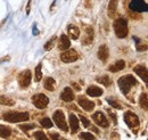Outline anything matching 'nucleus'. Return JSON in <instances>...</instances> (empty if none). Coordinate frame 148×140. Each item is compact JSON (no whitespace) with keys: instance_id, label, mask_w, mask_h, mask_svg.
<instances>
[{"instance_id":"f257e3e1","label":"nucleus","mask_w":148,"mask_h":140,"mask_svg":"<svg viewBox=\"0 0 148 140\" xmlns=\"http://www.w3.org/2000/svg\"><path fill=\"white\" fill-rule=\"evenodd\" d=\"M30 119L29 113L26 112H9L3 114V120L10 123H17V122H24Z\"/></svg>"},{"instance_id":"f03ea898","label":"nucleus","mask_w":148,"mask_h":140,"mask_svg":"<svg viewBox=\"0 0 148 140\" xmlns=\"http://www.w3.org/2000/svg\"><path fill=\"white\" fill-rule=\"evenodd\" d=\"M136 84H137V80H136L132 75L122 76V78H120V80H119V87L121 89L122 93H124V95L129 93L130 89L133 87V86H136Z\"/></svg>"},{"instance_id":"7ed1b4c3","label":"nucleus","mask_w":148,"mask_h":140,"mask_svg":"<svg viewBox=\"0 0 148 140\" xmlns=\"http://www.w3.org/2000/svg\"><path fill=\"white\" fill-rule=\"evenodd\" d=\"M114 31L117 38L123 39L128 35V23L124 18H117L114 22Z\"/></svg>"},{"instance_id":"20e7f679","label":"nucleus","mask_w":148,"mask_h":140,"mask_svg":"<svg viewBox=\"0 0 148 140\" xmlns=\"http://www.w3.org/2000/svg\"><path fill=\"white\" fill-rule=\"evenodd\" d=\"M124 121L128 124V126H129L130 129L131 130H134V131L139 128V124H140L138 116L133 112H130V110L125 112V114H124Z\"/></svg>"},{"instance_id":"39448f33","label":"nucleus","mask_w":148,"mask_h":140,"mask_svg":"<svg viewBox=\"0 0 148 140\" xmlns=\"http://www.w3.org/2000/svg\"><path fill=\"white\" fill-rule=\"evenodd\" d=\"M53 119H54V122L55 124L63 131H69V125L66 124L65 121V116H64V113L62 110H56L53 115Z\"/></svg>"},{"instance_id":"423d86ee","label":"nucleus","mask_w":148,"mask_h":140,"mask_svg":"<svg viewBox=\"0 0 148 140\" xmlns=\"http://www.w3.org/2000/svg\"><path fill=\"white\" fill-rule=\"evenodd\" d=\"M32 102H33V104L37 106L38 108H40V109L46 108V107L48 106V104H49L48 97H47L46 95H43V93H37V95H34V96L32 97Z\"/></svg>"},{"instance_id":"0eeeda50","label":"nucleus","mask_w":148,"mask_h":140,"mask_svg":"<svg viewBox=\"0 0 148 140\" xmlns=\"http://www.w3.org/2000/svg\"><path fill=\"white\" fill-rule=\"evenodd\" d=\"M130 9L137 13H141V12H147L148 7L147 3L144 0H132L130 2Z\"/></svg>"},{"instance_id":"6e6552de","label":"nucleus","mask_w":148,"mask_h":140,"mask_svg":"<svg viewBox=\"0 0 148 140\" xmlns=\"http://www.w3.org/2000/svg\"><path fill=\"white\" fill-rule=\"evenodd\" d=\"M77 58H79V54L76 53V50H74V49H70L67 51H64L60 55V59L64 63H73Z\"/></svg>"},{"instance_id":"1a4fd4ad","label":"nucleus","mask_w":148,"mask_h":140,"mask_svg":"<svg viewBox=\"0 0 148 140\" xmlns=\"http://www.w3.org/2000/svg\"><path fill=\"white\" fill-rule=\"evenodd\" d=\"M31 79H32V78H31V71H29V70L23 71L18 76L19 86H21L22 88L29 87L30 83H31Z\"/></svg>"},{"instance_id":"9d476101","label":"nucleus","mask_w":148,"mask_h":140,"mask_svg":"<svg viewBox=\"0 0 148 140\" xmlns=\"http://www.w3.org/2000/svg\"><path fill=\"white\" fill-rule=\"evenodd\" d=\"M92 120L95 121V123L101 128H107L110 124H108V121L106 119V116L101 113V112H96L92 114Z\"/></svg>"},{"instance_id":"9b49d317","label":"nucleus","mask_w":148,"mask_h":140,"mask_svg":"<svg viewBox=\"0 0 148 140\" xmlns=\"http://www.w3.org/2000/svg\"><path fill=\"white\" fill-rule=\"evenodd\" d=\"M77 103H79V105L81 106L84 110H87V112H91L93 108H95V104H93L91 100H89L87 97H84V96H79Z\"/></svg>"},{"instance_id":"f8f14e48","label":"nucleus","mask_w":148,"mask_h":140,"mask_svg":"<svg viewBox=\"0 0 148 140\" xmlns=\"http://www.w3.org/2000/svg\"><path fill=\"white\" fill-rule=\"evenodd\" d=\"M133 71L147 83L148 82V75H147V73H148V71H147V67L146 66H144V65H138V66H136L134 69H133Z\"/></svg>"},{"instance_id":"ddd939ff","label":"nucleus","mask_w":148,"mask_h":140,"mask_svg":"<svg viewBox=\"0 0 148 140\" xmlns=\"http://www.w3.org/2000/svg\"><path fill=\"white\" fill-rule=\"evenodd\" d=\"M108 56H110L108 47H107V46H105V45L100 46V47H99V49H98V58H99L103 63H105V62L107 60Z\"/></svg>"},{"instance_id":"4468645a","label":"nucleus","mask_w":148,"mask_h":140,"mask_svg":"<svg viewBox=\"0 0 148 140\" xmlns=\"http://www.w3.org/2000/svg\"><path fill=\"white\" fill-rule=\"evenodd\" d=\"M74 93L73 91H72V89L69 87H66L64 90H63V92L60 93V98L64 100V102H72L74 99Z\"/></svg>"},{"instance_id":"2eb2a0df","label":"nucleus","mask_w":148,"mask_h":140,"mask_svg":"<svg viewBox=\"0 0 148 140\" xmlns=\"http://www.w3.org/2000/svg\"><path fill=\"white\" fill-rule=\"evenodd\" d=\"M71 46V42H70V39L66 34H62L60 35V39H59V43H58V48L60 50H66L69 49Z\"/></svg>"},{"instance_id":"dca6fc26","label":"nucleus","mask_w":148,"mask_h":140,"mask_svg":"<svg viewBox=\"0 0 148 140\" xmlns=\"http://www.w3.org/2000/svg\"><path fill=\"white\" fill-rule=\"evenodd\" d=\"M70 126H71L72 135L77 132V130H79V119L73 114H70Z\"/></svg>"},{"instance_id":"f3484780","label":"nucleus","mask_w":148,"mask_h":140,"mask_svg":"<svg viewBox=\"0 0 148 140\" xmlns=\"http://www.w3.org/2000/svg\"><path fill=\"white\" fill-rule=\"evenodd\" d=\"M67 32H69L70 36H71L73 40L79 39V36H80V30H79V27L75 26V25H72V24L67 26Z\"/></svg>"},{"instance_id":"a211bd4d","label":"nucleus","mask_w":148,"mask_h":140,"mask_svg":"<svg viewBox=\"0 0 148 140\" xmlns=\"http://www.w3.org/2000/svg\"><path fill=\"white\" fill-rule=\"evenodd\" d=\"M117 2L119 0H111L108 3V16L111 18H114L116 10H117Z\"/></svg>"},{"instance_id":"6ab92c4d","label":"nucleus","mask_w":148,"mask_h":140,"mask_svg":"<svg viewBox=\"0 0 148 140\" xmlns=\"http://www.w3.org/2000/svg\"><path fill=\"white\" fill-rule=\"evenodd\" d=\"M87 93L91 97H99L103 95V90L100 88L98 87H95V86H91L87 89Z\"/></svg>"},{"instance_id":"aec40b11","label":"nucleus","mask_w":148,"mask_h":140,"mask_svg":"<svg viewBox=\"0 0 148 140\" xmlns=\"http://www.w3.org/2000/svg\"><path fill=\"white\" fill-rule=\"evenodd\" d=\"M124 67H125V63H124V60L120 59V60H117L115 64L111 65L108 70L111 71V72H120V71L123 70Z\"/></svg>"},{"instance_id":"412c9836","label":"nucleus","mask_w":148,"mask_h":140,"mask_svg":"<svg viewBox=\"0 0 148 140\" xmlns=\"http://www.w3.org/2000/svg\"><path fill=\"white\" fill-rule=\"evenodd\" d=\"M45 88L48 91H54L56 89V82L53 78H47L45 80Z\"/></svg>"},{"instance_id":"4be33fe9","label":"nucleus","mask_w":148,"mask_h":140,"mask_svg":"<svg viewBox=\"0 0 148 140\" xmlns=\"http://www.w3.org/2000/svg\"><path fill=\"white\" fill-rule=\"evenodd\" d=\"M14 104H15V100H13L12 98L6 97V96H0V105L13 106Z\"/></svg>"},{"instance_id":"5701e85b","label":"nucleus","mask_w":148,"mask_h":140,"mask_svg":"<svg viewBox=\"0 0 148 140\" xmlns=\"http://www.w3.org/2000/svg\"><path fill=\"white\" fill-rule=\"evenodd\" d=\"M99 83H101L103 86H106V87H110L112 84V80L110 76H107V75H104V76H100V78H98V79H96Z\"/></svg>"},{"instance_id":"b1692460","label":"nucleus","mask_w":148,"mask_h":140,"mask_svg":"<svg viewBox=\"0 0 148 140\" xmlns=\"http://www.w3.org/2000/svg\"><path fill=\"white\" fill-rule=\"evenodd\" d=\"M139 103H140V106L145 109V110H147V106H148V98H147V93H141V96H140V99H139Z\"/></svg>"},{"instance_id":"393cba45","label":"nucleus","mask_w":148,"mask_h":140,"mask_svg":"<svg viewBox=\"0 0 148 140\" xmlns=\"http://www.w3.org/2000/svg\"><path fill=\"white\" fill-rule=\"evenodd\" d=\"M10 136V129L6 128L5 125H0V137L1 138H8Z\"/></svg>"},{"instance_id":"a878e982","label":"nucleus","mask_w":148,"mask_h":140,"mask_svg":"<svg viewBox=\"0 0 148 140\" xmlns=\"http://www.w3.org/2000/svg\"><path fill=\"white\" fill-rule=\"evenodd\" d=\"M40 124H41L43 128H47V129H49V128H51V126H53V122H51V120H50V119H48V117H45V119L40 120Z\"/></svg>"},{"instance_id":"bb28decb","label":"nucleus","mask_w":148,"mask_h":140,"mask_svg":"<svg viewBox=\"0 0 148 140\" xmlns=\"http://www.w3.org/2000/svg\"><path fill=\"white\" fill-rule=\"evenodd\" d=\"M55 41H56V36H53L49 41H47V43L45 45V50H50V49H53L54 48V46H55Z\"/></svg>"},{"instance_id":"cd10ccee","label":"nucleus","mask_w":148,"mask_h":140,"mask_svg":"<svg viewBox=\"0 0 148 140\" xmlns=\"http://www.w3.org/2000/svg\"><path fill=\"white\" fill-rule=\"evenodd\" d=\"M41 64H38V66L36 67V82H39L42 79V72H41Z\"/></svg>"},{"instance_id":"c85d7f7f","label":"nucleus","mask_w":148,"mask_h":140,"mask_svg":"<svg viewBox=\"0 0 148 140\" xmlns=\"http://www.w3.org/2000/svg\"><path fill=\"white\" fill-rule=\"evenodd\" d=\"M34 128H36V125H34V124H21V125H19V129H21V130H23L24 132H27L29 130L34 129Z\"/></svg>"},{"instance_id":"c756f323","label":"nucleus","mask_w":148,"mask_h":140,"mask_svg":"<svg viewBox=\"0 0 148 140\" xmlns=\"http://www.w3.org/2000/svg\"><path fill=\"white\" fill-rule=\"evenodd\" d=\"M33 136H34V138H36V139H39V140L47 139V136H46V135H45L42 131H37V132H36Z\"/></svg>"},{"instance_id":"7c9ffc66","label":"nucleus","mask_w":148,"mask_h":140,"mask_svg":"<svg viewBox=\"0 0 148 140\" xmlns=\"http://www.w3.org/2000/svg\"><path fill=\"white\" fill-rule=\"evenodd\" d=\"M79 119L81 120V122H82V124H83V126H84V128L90 126V122H89V120H88L87 117H84L83 115H79Z\"/></svg>"},{"instance_id":"2f4dec72","label":"nucleus","mask_w":148,"mask_h":140,"mask_svg":"<svg viewBox=\"0 0 148 140\" xmlns=\"http://www.w3.org/2000/svg\"><path fill=\"white\" fill-rule=\"evenodd\" d=\"M80 138L81 139H95V136H92L91 133H88V132H82L80 135Z\"/></svg>"},{"instance_id":"473e14b6","label":"nucleus","mask_w":148,"mask_h":140,"mask_svg":"<svg viewBox=\"0 0 148 140\" xmlns=\"http://www.w3.org/2000/svg\"><path fill=\"white\" fill-rule=\"evenodd\" d=\"M107 103L112 106V107H114V108H116V109H121L122 107L120 106V104H117V103H115V102H113L111 99H107Z\"/></svg>"},{"instance_id":"72a5a7b5","label":"nucleus","mask_w":148,"mask_h":140,"mask_svg":"<svg viewBox=\"0 0 148 140\" xmlns=\"http://www.w3.org/2000/svg\"><path fill=\"white\" fill-rule=\"evenodd\" d=\"M31 1H32V0H29V2H27V7H26V14H27V15L30 14V9H31Z\"/></svg>"},{"instance_id":"f704fd0d","label":"nucleus","mask_w":148,"mask_h":140,"mask_svg":"<svg viewBox=\"0 0 148 140\" xmlns=\"http://www.w3.org/2000/svg\"><path fill=\"white\" fill-rule=\"evenodd\" d=\"M108 113L111 114V117H112V119H113V121L115 122V124H116V122H117V119H116V116H115V115H114V114L112 113V112H111V110H110V109H108Z\"/></svg>"},{"instance_id":"c9c22d12","label":"nucleus","mask_w":148,"mask_h":140,"mask_svg":"<svg viewBox=\"0 0 148 140\" xmlns=\"http://www.w3.org/2000/svg\"><path fill=\"white\" fill-rule=\"evenodd\" d=\"M33 34H34V35H38V34H39V31H38L37 25H36V24L33 25Z\"/></svg>"},{"instance_id":"e433bc0d","label":"nucleus","mask_w":148,"mask_h":140,"mask_svg":"<svg viewBox=\"0 0 148 140\" xmlns=\"http://www.w3.org/2000/svg\"><path fill=\"white\" fill-rule=\"evenodd\" d=\"M50 138H51V139H58L59 136H58L57 133H53V135H50Z\"/></svg>"},{"instance_id":"4c0bfd02","label":"nucleus","mask_w":148,"mask_h":140,"mask_svg":"<svg viewBox=\"0 0 148 140\" xmlns=\"http://www.w3.org/2000/svg\"><path fill=\"white\" fill-rule=\"evenodd\" d=\"M73 86H74V87H75V89H76V90H79V91L81 90V88H80V86H77L76 83H73Z\"/></svg>"}]
</instances>
